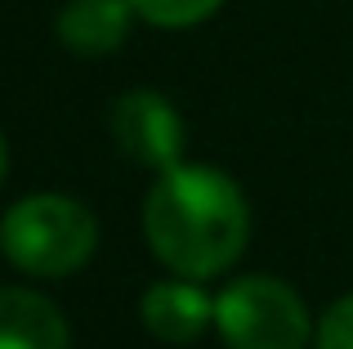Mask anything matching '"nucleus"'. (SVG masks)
I'll return each instance as SVG.
<instances>
[{
	"mask_svg": "<svg viewBox=\"0 0 353 349\" xmlns=\"http://www.w3.org/2000/svg\"><path fill=\"white\" fill-rule=\"evenodd\" d=\"M148 246L179 278H215L246 251L250 210L228 174L201 166L161 170L143 201Z\"/></svg>",
	"mask_w": 353,
	"mask_h": 349,
	"instance_id": "obj_1",
	"label": "nucleus"
},
{
	"mask_svg": "<svg viewBox=\"0 0 353 349\" xmlns=\"http://www.w3.org/2000/svg\"><path fill=\"white\" fill-rule=\"evenodd\" d=\"M94 242H99L94 215L63 192L23 197L0 219V251L23 273H36V278L77 273L94 255Z\"/></svg>",
	"mask_w": 353,
	"mask_h": 349,
	"instance_id": "obj_2",
	"label": "nucleus"
},
{
	"mask_svg": "<svg viewBox=\"0 0 353 349\" xmlns=\"http://www.w3.org/2000/svg\"><path fill=\"white\" fill-rule=\"evenodd\" d=\"M215 323L228 349H304L309 309L277 278H237L219 291Z\"/></svg>",
	"mask_w": 353,
	"mask_h": 349,
	"instance_id": "obj_3",
	"label": "nucleus"
},
{
	"mask_svg": "<svg viewBox=\"0 0 353 349\" xmlns=\"http://www.w3.org/2000/svg\"><path fill=\"white\" fill-rule=\"evenodd\" d=\"M112 134L130 161L152 170H170L183 157V121L170 108V99L152 90H130L112 108Z\"/></svg>",
	"mask_w": 353,
	"mask_h": 349,
	"instance_id": "obj_4",
	"label": "nucleus"
},
{
	"mask_svg": "<svg viewBox=\"0 0 353 349\" xmlns=\"http://www.w3.org/2000/svg\"><path fill=\"white\" fill-rule=\"evenodd\" d=\"M143 327L165 345H188L206 332V323L215 318V300L206 291H197L192 282H157L148 287L143 305Z\"/></svg>",
	"mask_w": 353,
	"mask_h": 349,
	"instance_id": "obj_5",
	"label": "nucleus"
},
{
	"mask_svg": "<svg viewBox=\"0 0 353 349\" xmlns=\"http://www.w3.org/2000/svg\"><path fill=\"white\" fill-rule=\"evenodd\" d=\"M134 5L130 0H68L59 14V41L72 54L103 59L130 36Z\"/></svg>",
	"mask_w": 353,
	"mask_h": 349,
	"instance_id": "obj_6",
	"label": "nucleus"
},
{
	"mask_svg": "<svg viewBox=\"0 0 353 349\" xmlns=\"http://www.w3.org/2000/svg\"><path fill=\"white\" fill-rule=\"evenodd\" d=\"M0 349H72L68 323L45 296L23 287L0 291Z\"/></svg>",
	"mask_w": 353,
	"mask_h": 349,
	"instance_id": "obj_7",
	"label": "nucleus"
},
{
	"mask_svg": "<svg viewBox=\"0 0 353 349\" xmlns=\"http://www.w3.org/2000/svg\"><path fill=\"white\" fill-rule=\"evenodd\" d=\"M130 5L152 27H192V23H206L224 0H130Z\"/></svg>",
	"mask_w": 353,
	"mask_h": 349,
	"instance_id": "obj_8",
	"label": "nucleus"
},
{
	"mask_svg": "<svg viewBox=\"0 0 353 349\" xmlns=\"http://www.w3.org/2000/svg\"><path fill=\"white\" fill-rule=\"evenodd\" d=\"M318 349H353V296L336 300L318 327Z\"/></svg>",
	"mask_w": 353,
	"mask_h": 349,
	"instance_id": "obj_9",
	"label": "nucleus"
},
{
	"mask_svg": "<svg viewBox=\"0 0 353 349\" xmlns=\"http://www.w3.org/2000/svg\"><path fill=\"white\" fill-rule=\"evenodd\" d=\"M5 166H9V157H5V139H0V179H5Z\"/></svg>",
	"mask_w": 353,
	"mask_h": 349,
	"instance_id": "obj_10",
	"label": "nucleus"
}]
</instances>
